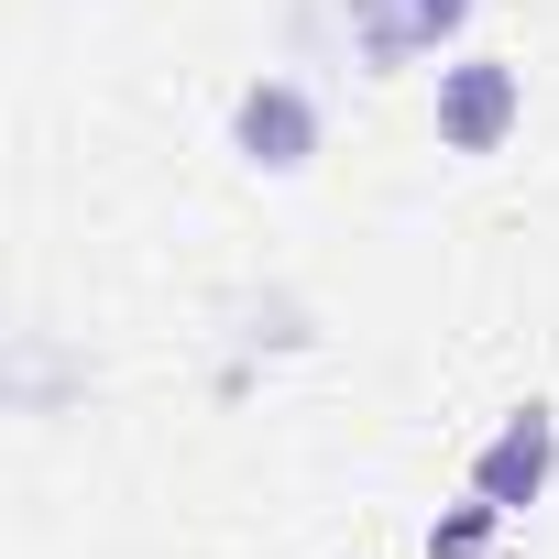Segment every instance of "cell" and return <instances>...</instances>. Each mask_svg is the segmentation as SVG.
<instances>
[{"mask_svg": "<svg viewBox=\"0 0 559 559\" xmlns=\"http://www.w3.org/2000/svg\"><path fill=\"white\" fill-rule=\"evenodd\" d=\"M504 121H515V78H504V67H483V56H472V67H450V78H439V132H450L461 154H493V143H504Z\"/></svg>", "mask_w": 559, "mask_h": 559, "instance_id": "1", "label": "cell"}, {"mask_svg": "<svg viewBox=\"0 0 559 559\" xmlns=\"http://www.w3.org/2000/svg\"><path fill=\"white\" fill-rule=\"evenodd\" d=\"M308 143H319V121H308L297 88H252L241 99V154L252 165H308Z\"/></svg>", "mask_w": 559, "mask_h": 559, "instance_id": "2", "label": "cell"}, {"mask_svg": "<svg viewBox=\"0 0 559 559\" xmlns=\"http://www.w3.org/2000/svg\"><path fill=\"white\" fill-rule=\"evenodd\" d=\"M537 472H548V417H515L493 439V461H483V493H526Z\"/></svg>", "mask_w": 559, "mask_h": 559, "instance_id": "3", "label": "cell"}, {"mask_svg": "<svg viewBox=\"0 0 559 559\" xmlns=\"http://www.w3.org/2000/svg\"><path fill=\"white\" fill-rule=\"evenodd\" d=\"M417 12H428V23H439V12H461V0H417Z\"/></svg>", "mask_w": 559, "mask_h": 559, "instance_id": "4", "label": "cell"}]
</instances>
